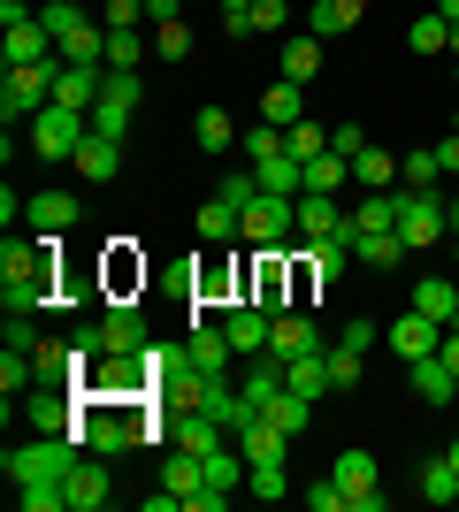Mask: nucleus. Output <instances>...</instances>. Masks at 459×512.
I'll list each match as a JSON object with an SVG mask.
<instances>
[{
  "label": "nucleus",
  "mask_w": 459,
  "mask_h": 512,
  "mask_svg": "<svg viewBox=\"0 0 459 512\" xmlns=\"http://www.w3.org/2000/svg\"><path fill=\"white\" fill-rule=\"evenodd\" d=\"M31 153H39V161H77V146H85V130H92V115H77V107H46V115H31Z\"/></svg>",
  "instance_id": "nucleus-4"
},
{
  "label": "nucleus",
  "mask_w": 459,
  "mask_h": 512,
  "mask_svg": "<svg viewBox=\"0 0 459 512\" xmlns=\"http://www.w3.org/2000/svg\"><path fill=\"white\" fill-rule=\"evenodd\" d=\"M100 337H108V352H146V314H138V299L100 306Z\"/></svg>",
  "instance_id": "nucleus-13"
},
{
  "label": "nucleus",
  "mask_w": 459,
  "mask_h": 512,
  "mask_svg": "<svg viewBox=\"0 0 459 512\" xmlns=\"http://www.w3.org/2000/svg\"><path fill=\"white\" fill-rule=\"evenodd\" d=\"M146 16L153 23H176V16H184V0H146Z\"/></svg>",
  "instance_id": "nucleus-54"
},
{
  "label": "nucleus",
  "mask_w": 459,
  "mask_h": 512,
  "mask_svg": "<svg viewBox=\"0 0 459 512\" xmlns=\"http://www.w3.org/2000/svg\"><path fill=\"white\" fill-rule=\"evenodd\" d=\"M322 344V329L306 314H276V329H268V360H299V352H314Z\"/></svg>",
  "instance_id": "nucleus-17"
},
{
  "label": "nucleus",
  "mask_w": 459,
  "mask_h": 512,
  "mask_svg": "<svg viewBox=\"0 0 459 512\" xmlns=\"http://www.w3.org/2000/svg\"><path fill=\"white\" fill-rule=\"evenodd\" d=\"M276 153H284V130H276V123L245 130V161H253V169H261V161H276Z\"/></svg>",
  "instance_id": "nucleus-44"
},
{
  "label": "nucleus",
  "mask_w": 459,
  "mask_h": 512,
  "mask_svg": "<svg viewBox=\"0 0 459 512\" xmlns=\"http://www.w3.org/2000/svg\"><path fill=\"white\" fill-rule=\"evenodd\" d=\"M406 375H414V398H421V406H452V398H459V375L444 367V352H429V360H406Z\"/></svg>",
  "instance_id": "nucleus-15"
},
{
  "label": "nucleus",
  "mask_w": 459,
  "mask_h": 512,
  "mask_svg": "<svg viewBox=\"0 0 459 512\" xmlns=\"http://www.w3.org/2000/svg\"><path fill=\"white\" fill-rule=\"evenodd\" d=\"M115 169H123V146L100 138V130H85V146H77V176H85V184H115Z\"/></svg>",
  "instance_id": "nucleus-19"
},
{
  "label": "nucleus",
  "mask_w": 459,
  "mask_h": 512,
  "mask_svg": "<svg viewBox=\"0 0 459 512\" xmlns=\"http://www.w3.org/2000/svg\"><path fill=\"white\" fill-rule=\"evenodd\" d=\"M444 459H452V467H459V436H452V444H444Z\"/></svg>",
  "instance_id": "nucleus-58"
},
{
  "label": "nucleus",
  "mask_w": 459,
  "mask_h": 512,
  "mask_svg": "<svg viewBox=\"0 0 459 512\" xmlns=\"http://www.w3.org/2000/svg\"><path fill=\"white\" fill-rule=\"evenodd\" d=\"M199 237H207V245H230V237H238V199H222V192L199 199Z\"/></svg>",
  "instance_id": "nucleus-25"
},
{
  "label": "nucleus",
  "mask_w": 459,
  "mask_h": 512,
  "mask_svg": "<svg viewBox=\"0 0 459 512\" xmlns=\"http://www.w3.org/2000/svg\"><path fill=\"white\" fill-rule=\"evenodd\" d=\"M276 69H284L291 85H314V77H322V39H314V31H299V39H284V54H276Z\"/></svg>",
  "instance_id": "nucleus-21"
},
{
  "label": "nucleus",
  "mask_w": 459,
  "mask_h": 512,
  "mask_svg": "<svg viewBox=\"0 0 459 512\" xmlns=\"http://www.w3.org/2000/svg\"><path fill=\"white\" fill-rule=\"evenodd\" d=\"M253 306H268V314H284V260L261 253V268H253V291H245Z\"/></svg>",
  "instance_id": "nucleus-30"
},
{
  "label": "nucleus",
  "mask_w": 459,
  "mask_h": 512,
  "mask_svg": "<svg viewBox=\"0 0 459 512\" xmlns=\"http://www.w3.org/2000/svg\"><path fill=\"white\" fill-rule=\"evenodd\" d=\"M329 153L360 161V153H368V130H360V123H329Z\"/></svg>",
  "instance_id": "nucleus-47"
},
{
  "label": "nucleus",
  "mask_w": 459,
  "mask_h": 512,
  "mask_svg": "<svg viewBox=\"0 0 459 512\" xmlns=\"http://www.w3.org/2000/svg\"><path fill=\"white\" fill-rule=\"evenodd\" d=\"M437 169L459 176V130H444V138H437Z\"/></svg>",
  "instance_id": "nucleus-52"
},
{
  "label": "nucleus",
  "mask_w": 459,
  "mask_h": 512,
  "mask_svg": "<svg viewBox=\"0 0 459 512\" xmlns=\"http://www.w3.org/2000/svg\"><path fill=\"white\" fill-rule=\"evenodd\" d=\"M452 268H459V230H452Z\"/></svg>",
  "instance_id": "nucleus-59"
},
{
  "label": "nucleus",
  "mask_w": 459,
  "mask_h": 512,
  "mask_svg": "<svg viewBox=\"0 0 459 512\" xmlns=\"http://www.w3.org/2000/svg\"><path fill=\"white\" fill-rule=\"evenodd\" d=\"M306 497V512H345V490H337V474L329 482H314V490H299Z\"/></svg>",
  "instance_id": "nucleus-49"
},
{
  "label": "nucleus",
  "mask_w": 459,
  "mask_h": 512,
  "mask_svg": "<svg viewBox=\"0 0 459 512\" xmlns=\"http://www.w3.org/2000/svg\"><path fill=\"white\" fill-rule=\"evenodd\" d=\"M444 222H452V230H459V192H444Z\"/></svg>",
  "instance_id": "nucleus-56"
},
{
  "label": "nucleus",
  "mask_w": 459,
  "mask_h": 512,
  "mask_svg": "<svg viewBox=\"0 0 459 512\" xmlns=\"http://www.w3.org/2000/svg\"><path fill=\"white\" fill-rule=\"evenodd\" d=\"M284 23H291L284 0H253V31H284Z\"/></svg>",
  "instance_id": "nucleus-50"
},
{
  "label": "nucleus",
  "mask_w": 459,
  "mask_h": 512,
  "mask_svg": "<svg viewBox=\"0 0 459 512\" xmlns=\"http://www.w3.org/2000/svg\"><path fill=\"white\" fill-rule=\"evenodd\" d=\"M452 130H459V107H452Z\"/></svg>",
  "instance_id": "nucleus-62"
},
{
  "label": "nucleus",
  "mask_w": 459,
  "mask_h": 512,
  "mask_svg": "<svg viewBox=\"0 0 459 512\" xmlns=\"http://www.w3.org/2000/svg\"><path fill=\"white\" fill-rule=\"evenodd\" d=\"M437 352H444V367L459 375V329H444V344H437Z\"/></svg>",
  "instance_id": "nucleus-55"
},
{
  "label": "nucleus",
  "mask_w": 459,
  "mask_h": 512,
  "mask_svg": "<svg viewBox=\"0 0 459 512\" xmlns=\"http://www.w3.org/2000/svg\"><path fill=\"white\" fill-rule=\"evenodd\" d=\"M245 490L261 497V505H276V497H291V474H284V459H261V467L245 474Z\"/></svg>",
  "instance_id": "nucleus-40"
},
{
  "label": "nucleus",
  "mask_w": 459,
  "mask_h": 512,
  "mask_svg": "<svg viewBox=\"0 0 459 512\" xmlns=\"http://www.w3.org/2000/svg\"><path fill=\"white\" fill-rule=\"evenodd\" d=\"M8 276H46V245H39V230H31V237L8 230V245H0V283H8Z\"/></svg>",
  "instance_id": "nucleus-23"
},
{
  "label": "nucleus",
  "mask_w": 459,
  "mask_h": 512,
  "mask_svg": "<svg viewBox=\"0 0 459 512\" xmlns=\"http://www.w3.org/2000/svg\"><path fill=\"white\" fill-rule=\"evenodd\" d=\"M383 344H391L398 360H429V352L444 344V329H437L429 314H421V306H406V314H398L391 329H383Z\"/></svg>",
  "instance_id": "nucleus-12"
},
{
  "label": "nucleus",
  "mask_w": 459,
  "mask_h": 512,
  "mask_svg": "<svg viewBox=\"0 0 459 512\" xmlns=\"http://www.w3.org/2000/svg\"><path fill=\"white\" fill-rule=\"evenodd\" d=\"M230 360H238V352H230V337H222V321H192V337H184V367L207 375V383H222Z\"/></svg>",
  "instance_id": "nucleus-10"
},
{
  "label": "nucleus",
  "mask_w": 459,
  "mask_h": 512,
  "mask_svg": "<svg viewBox=\"0 0 459 512\" xmlns=\"http://www.w3.org/2000/svg\"><path fill=\"white\" fill-rule=\"evenodd\" d=\"M261 413H268L276 428H284V436H299V428L314 421V398H299V390H276V398H268Z\"/></svg>",
  "instance_id": "nucleus-33"
},
{
  "label": "nucleus",
  "mask_w": 459,
  "mask_h": 512,
  "mask_svg": "<svg viewBox=\"0 0 459 512\" xmlns=\"http://www.w3.org/2000/svg\"><path fill=\"white\" fill-rule=\"evenodd\" d=\"M345 184H352V161H345V153H314V161H306V192H329V199H337Z\"/></svg>",
  "instance_id": "nucleus-28"
},
{
  "label": "nucleus",
  "mask_w": 459,
  "mask_h": 512,
  "mask_svg": "<svg viewBox=\"0 0 459 512\" xmlns=\"http://www.w3.org/2000/svg\"><path fill=\"white\" fill-rule=\"evenodd\" d=\"M360 16H368V0H314V8H306V31H314V39H337V31H352Z\"/></svg>",
  "instance_id": "nucleus-22"
},
{
  "label": "nucleus",
  "mask_w": 459,
  "mask_h": 512,
  "mask_svg": "<svg viewBox=\"0 0 459 512\" xmlns=\"http://www.w3.org/2000/svg\"><path fill=\"white\" fill-rule=\"evenodd\" d=\"M406 46H414V54H452V23H444V8H429V16H414V31H406Z\"/></svg>",
  "instance_id": "nucleus-32"
},
{
  "label": "nucleus",
  "mask_w": 459,
  "mask_h": 512,
  "mask_svg": "<svg viewBox=\"0 0 459 512\" xmlns=\"http://www.w3.org/2000/svg\"><path fill=\"white\" fill-rule=\"evenodd\" d=\"M299 92H306V85H291V77H276V85L261 92V123L291 130V123H299Z\"/></svg>",
  "instance_id": "nucleus-29"
},
{
  "label": "nucleus",
  "mask_w": 459,
  "mask_h": 512,
  "mask_svg": "<svg viewBox=\"0 0 459 512\" xmlns=\"http://www.w3.org/2000/svg\"><path fill=\"white\" fill-rule=\"evenodd\" d=\"M253 184H261V192H276V199H291V192H306V161L276 153V161H261V169H253Z\"/></svg>",
  "instance_id": "nucleus-27"
},
{
  "label": "nucleus",
  "mask_w": 459,
  "mask_h": 512,
  "mask_svg": "<svg viewBox=\"0 0 459 512\" xmlns=\"http://www.w3.org/2000/svg\"><path fill=\"white\" fill-rule=\"evenodd\" d=\"M161 482L184 497V512H222V505H230V490H215V482H207V459H199V451H184V444L161 459Z\"/></svg>",
  "instance_id": "nucleus-6"
},
{
  "label": "nucleus",
  "mask_w": 459,
  "mask_h": 512,
  "mask_svg": "<svg viewBox=\"0 0 459 512\" xmlns=\"http://www.w3.org/2000/svg\"><path fill=\"white\" fill-rule=\"evenodd\" d=\"M23 222H31L39 237H69V230H77V199H69V192H31V199H23Z\"/></svg>",
  "instance_id": "nucleus-14"
},
{
  "label": "nucleus",
  "mask_w": 459,
  "mask_h": 512,
  "mask_svg": "<svg viewBox=\"0 0 459 512\" xmlns=\"http://www.w3.org/2000/svg\"><path fill=\"white\" fill-rule=\"evenodd\" d=\"M284 153H291V161H314V153H329V123H306V115H299V123L284 130Z\"/></svg>",
  "instance_id": "nucleus-39"
},
{
  "label": "nucleus",
  "mask_w": 459,
  "mask_h": 512,
  "mask_svg": "<svg viewBox=\"0 0 459 512\" xmlns=\"http://www.w3.org/2000/svg\"><path fill=\"white\" fill-rule=\"evenodd\" d=\"M222 31H230V39H253V8H222Z\"/></svg>",
  "instance_id": "nucleus-53"
},
{
  "label": "nucleus",
  "mask_w": 459,
  "mask_h": 512,
  "mask_svg": "<svg viewBox=\"0 0 459 512\" xmlns=\"http://www.w3.org/2000/svg\"><path fill=\"white\" fill-rule=\"evenodd\" d=\"M69 512H100L115 497V482H108V459H100V451H77V459H69Z\"/></svg>",
  "instance_id": "nucleus-9"
},
{
  "label": "nucleus",
  "mask_w": 459,
  "mask_h": 512,
  "mask_svg": "<svg viewBox=\"0 0 459 512\" xmlns=\"http://www.w3.org/2000/svg\"><path fill=\"white\" fill-rule=\"evenodd\" d=\"M31 321H39V314H8V321H0V344H8V352H31V344H39Z\"/></svg>",
  "instance_id": "nucleus-48"
},
{
  "label": "nucleus",
  "mask_w": 459,
  "mask_h": 512,
  "mask_svg": "<svg viewBox=\"0 0 459 512\" xmlns=\"http://www.w3.org/2000/svg\"><path fill=\"white\" fill-rule=\"evenodd\" d=\"M345 268H352V245H345V237H314V253H306V276L329 291V283L345 276Z\"/></svg>",
  "instance_id": "nucleus-26"
},
{
  "label": "nucleus",
  "mask_w": 459,
  "mask_h": 512,
  "mask_svg": "<svg viewBox=\"0 0 459 512\" xmlns=\"http://www.w3.org/2000/svg\"><path fill=\"white\" fill-rule=\"evenodd\" d=\"M421 497H429V505H459V467L452 459H429V467H421Z\"/></svg>",
  "instance_id": "nucleus-38"
},
{
  "label": "nucleus",
  "mask_w": 459,
  "mask_h": 512,
  "mask_svg": "<svg viewBox=\"0 0 459 512\" xmlns=\"http://www.w3.org/2000/svg\"><path fill=\"white\" fill-rule=\"evenodd\" d=\"M284 390H299V398H314V406H322V390H337V383H329V352H322V344L299 352V360H284Z\"/></svg>",
  "instance_id": "nucleus-16"
},
{
  "label": "nucleus",
  "mask_w": 459,
  "mask_h": 512,
  "mask_svg": "<svg viewBox=\"0 0 459 512\" xmlns=\"http://www.w3.org/2000/svg\"><path fill=\"white\" fill-rule=\"evenodd\" d=\"M352 230H398V192H368L352 207Z\"/></svg>",
  "instance_id": "nucleus-37"
},
{
  "label": "nucleus",
  "mask_w": 459,
  "mask_h": 512,
  "mask_svg": "<svg viewBox=\"0 0 459 512\" xmlns=\"http://www.w3.org/2000/svg\"><path fill=\"white\" fill-rule=\"evenodd\" d=\"M437 8H444V23H459V0H437Z\"/></svg>",
  "instance_id": "nucleus-57"
},
{
  "label": "nucleus",
  "mask_w": 459,
  "mask_h": 512,
  "mask_svg": "<svg viewBox=\"0 0 459 512\" xmlns=\"http://www.w3.org/2000/svg\"><path fill=\"white\" fill-rule=\"evenodd\" d=\"M337 230H345V207L329 192H299V237L306 245H314V237H337Z\"/></svg>",
  "instance_id": "nucleus-20"
},
{
  "label": "nucleus",
  "mask_w": 459,
  "mask_h": 512,
  "mask_svg": "<svg viewBox=\"0 0 459 512\" xmlns=\"http://www.w3.org/2000/svg\"><path fill=\"white\" fill-rule=\"evenodd\" d=\"M192 138H199V153H230V138H238V130H230V115H222V107H199V115H192Z\"/></svg>",
  "instance_id": "nucleus-36"
},
{
  "label": "nucleus",
  "mask_w": 459,
  "mask_h": 512,
  "mask_svg": "<svg viewBox=\"0 0 459 512\" xmlns=\"http://www.w3.org/2000/svg\"><path fill=\"white\" fill-rule=\"evenodd\" d=\"M0 62H8V69H39V62H62V54H54V31L31 16V23H8V39H0Z\"/></svg>",
  "instance_id": "nucleus-11"
},
{
  "label": "nucleus",
  "mask_w": 459,
  "mask_h": 512,
  "mask_svg": "<svg viewBox=\"0 0 459 512\" xmlns=\"http://www.w3.org/2000/svg\"><path fill=\"white\" fill-rule=\"evenodd\" d=\"M153 46H161L169 62H184V54H192V31H184V16H176V23H153Z\"/></svg>",
  "instance_id": "nucleus-46"
},
{
  "label": "nucleus",
  "mask_w": 459,
  "mask_h": 512,
  "mask_svg": "<svg viewBox=\"0 0 459 512\" xmlns=\"http://www.w3.org/2000/svg\"><path fill=\"white\" fill-rule=\"evenodd\" d=\"M276 390H284V360H268V352H261V367L245 375V390H238V398H245V406H253V413H261L268 398H276Z\"/></svg>",
  "instance_id": "nucleus-35"
},
{
  "label": "nucleus",
  "mask_w": 459,
  "mask_h": 512,
  "mask_svg": "<svg viewBox=\"0 0 459 512\" xmlns=\"http://www.w3.org/2000/svg\"><path fill=\"white\" fill-rule=\"evenodd\" d=\"M452 77H459V54H452Z\"/></svg>",
  "instance_id": "nucleus-61"
},
{
  "label": "nucleus",
  "mask_w": 459,
  "mask_h": 512,
  "mask_svg": "<svg viewBox=\"0 0 459 512\" xmlns=\"http://www.w3.org/2000/svg\"><path fill=\"white\" fill-rule=\"evenodd\" d=\"M329 474H337V490H383V467H375V451H360V444H345L337 459H329Z\"/></svg>",
  "instance_id": "nucleus-18"
},
{
  "label": "nucleus",
  "mask_w": 459,
  "mask_h": 512,
  "mask_svg": "<svg viewBox=\"0 0 459 512\" xmlns=\"http://www.w3.org/2000/svg\"><path fill=\"white\" fill-rule=\"evenodd\" d=\"M352 184H368V192H391V184H398V153L368 146L360 161H352Z\"/></svg>",
  "instance_id": "nucleus-31"
},
{
  "label": "nucleus",
  "mask_w": 459,
  "mask_h": 512,
  "mask_svg": "<svg viewBox=\"0 0 459 512\" xmlns=\"http://www.w3.org/2000/svg\"><path fill=\"white\" fill-rule=\"evenodd\" d=\"M437 146H414V153H398V184H414V192H437Z\"/></svg>",
  "instance_id": "nucleus-34"
},
{
  "label": "nucleus",
  "mask_w": 459,
  "mask_h": 512,
  "mask_svg": "<svg viewBox=\"0 0 459 512\" xmlns=\"http://www.w3.org/2000/svg\"><path fill=\"white\" fill-rule=\"evenodd\" d=\"M414 306L437 321V329H452V314H459V283H452V276H421V283H414Z\"/></svg>",
  "instance_id": "nucleus-24"
},
{
  "label": "nucleus",
  "mask_w": 459,
  "mask_h": 512,
  "mask_svg": "<svg viewBox=\"0 0 459 512\" xmlns=\"http://www.w3.org/2000/svg\"><path fill=\"white\" fill-rule=\"evenodd\" d=\"M54 69H62V62L8 69V77H0V115H8V123H31V115H46V107H54Z\"/></svg>",
  "instance_id": "nucleus-7"
},
{
  "label": "nucleus",
  "mask_w": 459,
  "mask_h": 512,
  "mask_svg": "<svg viewBox=\"0 0 459 512\" xmlns=\"http://www.w3.org/2000/svg\"><path fill=\"white\" fill-rule=\"evenodd\" d=\"M31 375H39V367H31V352H8V344H0V398L31 390Z\"/></svg>",
  "instance_id": "nucleus-42"
},
{
  "label": "nucleus",
  "mask_w": 459,
  "mask_h": 512,
  "mask_svg": "<svg viewBox=\"0 0 459 512\" xmlns=\"http://www.w3.org/2000/svg\"><path fill=\"white\" fill-rule=\"evenodd\" d=\"M299 230V199H276V192H253L238 207V237L245 245H261V253H276L284 237Z\"/></svg>",
  "instance_id": "nucleus-3"
},
{
  "label": "nucleus",
  "mask_w": 459,
  "mask_h": 512,
  "mask_svg": "<svg viewBox=\"0 0 459 512\" xmlns=\"http://www.w3.org/2000/svg\"><path fill=\"white\" fill-rule=\"evenodd\" d=\"M138 62H146L138 31H108V69H138Z\"/></svg>",
  "instance_id": "nucleus-45"
},
{
  "label": "nucleus",
  "mask_w": 459,
  "mask_h": 512,
  "mask_svg": "<svg viewBox=\"0 0 459 512\" xmlns=\"http://www.w3.org/2000/svg\"><path fill=\"white\" fill-rule=\"evenodd\" d=\"M39 23L54 31V54H62V62H108V23L85 16L77 0H39Z\"/></svg>",
  "instance_id": "nucleus-2"
},
{
  "label": "nucleus",
  "mask_w": 459,
  "mask_h": 512,
  "mask_svg": "<svg viewBox=\"0 0 459 512\" xmlns=\"http://www.w3.org/2000/svg\"><path fill=\"white\" fill-rule=\"evenodd\" d=\"M100 23H108V31H138V23H153V16H146V0H100Z\"/></svg>",
  "instance_id": "nucleus-43"
},
{
  "label": "nucleus",
  "mask_w": 459,
  "mask_h": 512,
  "mask_svg": "<svg viewBox=\"0 0 459 512\" xmlns=\"http://www.w3.org/2000/svg\"><path fill=\"white\" fill-rule=\"evenodd\" d=\"M268 329H276V314H268V306H253V299L222 306V337H230V352H238V360H261V352H268Z\"/></svg>",
  "instance_id": "nucleus-8"
},
{
  "label": "nucleus",
  "mask_w": 459,
  "mask_h": 512,
  "mask_svg": "<svg viewBox=\"0 0 459 512\" xmlns=\"http://www.w3.org/2000/svg\"><path fill=\"white\" fill-rule=\"evenodd\" d=\"M222 8H253V0H222Z\"/></svg>",
  "instance_id": "nucleus-60"
},
{
  "label": "nucleus",
  "mask_w": 459,
  "mask_h": 512,
  "mask_svg": "<svg viewBox=\"0 0 459 512\" xmlns=\"http://www.w3.org/2000/svg\"><path fill=\"white\" fill-rule=\"evenodd\" d=\"M360 375H368V352H352V344H329V383H337V390H360Z\"/></svg>",
  "instance_id": "nucleus-41"
},
{
  "label": "nucleus",
  "mask_w": 459,
  "mask_h": 512,
  "mask_svg": "<svg viewBox=\"0 0 459 512\" xmlns=\"http://www.w3.org/2000/svg\"><path fill=\"white\" fill-rule=\"evenodd\" d=\"M375 337H383V321H368V314H360V321H345V337H337V344H352V352H368Z\"/></svg>",
  "instance_id": "nucleus-51"
},
{
  "label": "nucleus",
  "mask_w": 459,
  "mask_h": 512,
  "mask_svg": "<svg viewBox=\"0 0 459 512\" xmlns=\"http://www.w3.org/2000/svg\"><path fill=\"white\" fill-rule=\"evenodd\" d=\"M69 459L77 444L69 436H39V444H8V482H16L23 512H69Z\"/></svg>",
  "instance_id": "nucleus-1"
},
{
  "label": "nucleus",
  "mask_w": 459,
  "mask_h": 512,
  "mask_svg": "<svg viewBox=\"0 0 459 512\" xmlns=\"http://www.w3.org/2000/svg\"><path fill=\"white\" fill-rule=\"evenodd\" d=\"M444 192H414V184H398V237H406V253H429L444 245Z\"/></svg>",
  "instance_id": "nucleus-5"
}]
</instances>
